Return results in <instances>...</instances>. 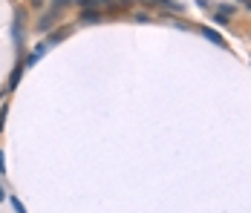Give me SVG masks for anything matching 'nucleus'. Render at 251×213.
Listing matches in <instances>:
<instances>
[{
    "label": "nucleus",
    "mask_w": 251,
    "mask_h": 213,
    "mask_svg": "<svg viewBox=\"0 0 251 213\" xmlns=\"http://www.w3.org/2000/svg\"><path fill=\"white\" fill-rule=\"evenodd\" d=\"M70 32H73V26H61V29H55V32H50L47 35V47H52V44H58V41H64V38H70Z\"/></svg>",
    "instance_id": "1"
},
{
    "label": "nucleus",
    "mask_w": 251,
    "mask_h": 213,
    "mask_svg": "<svg viewBox=\"0 0 251 213\" xmlns=\"http://www.w3.org/2000/svg\"><path fill=\"white\" fill-rule=\"evenodd\" d=\"M202 35H205V38H208V41H214V44H217V47H226V41H223V38H220V35H217V32H211V29H202Z\"/></svg>",
    "instance_id": "2"
},
{
    "label": "nucleus",
    "mask_w": 251,
    "mask_h": 213,
    "mask_svg": "<svg viewBox=\"0 0 251 213\" xmlns=\"http://www.w3.org/2000/svg\"><path fill=\"white\" fill-rule=\"evenodd\" d=\"M99 21H101L99 12H84V15H81V24H99Z\"/></svg>",
    "instance_id": "3"
},
{
    "label": "nucleus",
    "mask_w": 251,
    "mask_h": 213,
    "mask_svg": "<svg viewBox=\"0 0 251 213\" xmlns=\"http://www.w3.org/2000/svg\"><path fill=\"white\" fill-rule=\"evenodd\" d=\"M214 21H217V24H220V26H228V18H226V12H220V15H217Z\"/></svg>",
    "instance_id": "4"
},
{
    "label": "nucleus",
    "mask_w": 251,
    "mask_h": 213,
    "mask_svg": "<svg viewBox=\"0 0 251 213\" xmlns=\"http://www.w3.org/2000/svg\"><path fill=\"white\" fill-rule=\"evenodd\" d=\"M29 3H32L35 9H41V6H44V0H29Z\"/></svg>",
    "instance_id": "5"
},
{
    "label": "nucleus",
    "mask_w": 251,
    "mask_h": 213,
    "mask_svg": "<svg viewBox=\"0 0 251 213\" xmlns=\"http://www.w3.org/2000/svg\"><path fill=\"white\" fill-rule=\"evenodd\" d=\"M3 199H6V193H3V185H0V202H3Z\"/></svg>",
    "instance_id": "6"
},
{
    "label": "nucleus",
    "mask_w": 251,
    "mask_h": 213,
    "mask_svg": "<svg viewBox=\"0 0 251 213\" xmlns=\"http://www.w3.org/2000/svg\"><path fill=\"white\" fill-rule=\"evenodd\" d=\"M0 173H3V153H0Z\"/></svg>",
    "instance_id": "7"
},
{
    "label": "nucleus",
    "mask_w": 251,
    "mask_h": 213,
    "mask_svg": "<svg viewBox=\"0 0 251 213\" xmlns=\"http://www.w3.org/2000/svg\"><path fill=\"white\" fill-rule=\"evenodd\" d=\"M243 6H249V9H251V0H243Z\"/></svg>",
    "instance_id": "8"
}]
</instances>
